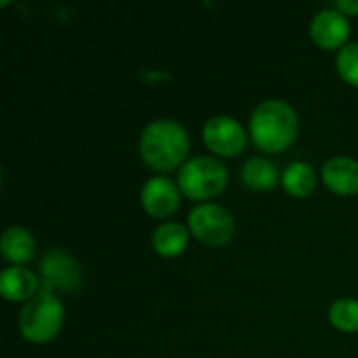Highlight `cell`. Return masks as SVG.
Masks as SVG:
<instances>
[{
  "instance_id": "5",
  "label": "cell",
  "mask_w": 358,
  "mask_h": 358,
  "mask_svg": "<svg viewBox=\"0 0 358 358\" xmlns=\"http://www.w3.org/2000/svg\"><path fill=\"white\" fill-rule=\"evenodd\" d=\"M189 229L208 245H224L233 239L235 220L224 208L216 203H201L189 214Z\"/></svg>"
},
{
  "instance_id": "14",
  "label": "cell",
  "mask_w": 358,
  "mask_h": 358,
  "mask_svg": "<svg viewBox=\"0 0 358 358\" xmlns=\"http://www.w3.org/2000/svg\"><path fill=\"white\" fill-rule=\"evenodd\" d=\"M241 178L252 189L268 191L277 185L279 172H277V166L273 162H268L264 157H252L245 162V166L241 170Z\"/></svg>"
},
{
  "instance_id": "8",
  "label": "cell",
  "mask_w": 358,
  "mask_h": 358,
  "mask_svg": "<svg viewBox=\"0 0 358 358\" xmlns=\"http://www.w3.org/2000/svg\"><path fill=\"white\" fill-rule=\"evenodd\" d=\"M310 34L321 48H338L346 42L350 34V23L344 13L336 8H325L315 15Z\"/></svg>"
},
{
  "instance_id": "10",
  "label": "cell",
  "mask_w": 358,
  "mask_h": 358,
  "mask_svg": "<svg viewBox=\"0 0 358 358\" xmlns=\"http://www.w3.org/2000/svg\"><path fill=\"white\" fill-rule=\"evenodd\" d=\"M323 182L340 195H355L358 193V162L352 157L329 159L323 168Z\"/></svg>"
},
{
  "instance_id": "4",
  "label": "cell",
  "mask_w": 358,
  "mask_h": 358,
  "mask_svg": "<svg viewBox=\"0 0 358 358\" xmlns=\"http://www.w3.org/2000/svg\"><path fill=\"white\" fill-rule=\"evenodd\" d=\"M227 178L229 174H227L224 164L208 155H199V157L185 162V166L178 172L180 191L187 197L199 199V201L216 197L227 187Z\"/></svg>"
},
{
  "instance_id": "9",
  "label": "cell",
  "mask_w": 358,
  "mask_h": 358,
  "mask_svg": "<svg viewBox=\"0 0 358 358\" xmlns=\"http://www.w3.org/2000/svg\"><path fill=\"white\" fill-rule=\"evenodd\" d=\"M145 210L155 218H168L178 208V189L166 176H155L145 182L141 193Z\"/></svg>"
},
{
  "instance_id": "6",
  "label": "cell",
  "mask_w": 358,
  "mask_h": 358,
  "mask_svg": "<svg viewBox=\"0 0 358 358\" xmlns=\"http://www.w3.org/2000/svg\"><path fill=\"white\" fill-rule=\"evenodd\" d=\"M40 273L44 279V289H50V292L55 289L73 292L82 285L80 264L76 262L73 256H69L63 250L48 252L40 262Z\"/></svg>"
},
{
  "instance_id": "18",
  "label": "cell",
  "mask_w": 358,
  "mask_h": 358,
  "mask_svg": "<svg viewBox=\"0 0 358 358\" xmlns=\"http://www.w3.org/2000/svg\"><path fill=\"white\" fill-rule=\"evenodd\" d=\"M336 8L338 10H344V13H352V15H357L358 13V0H338L336 2Z\"/></svg>"
},
{
  "instance_id": "11",
  "label": "cell",
  "mask_w": 358,
  "mask_h": 358,
  "mask_svg": "<svg viewBox=\"0 0 358 358\" xmlns=\"http://www.w3.org/2000/svg\"><path fill=\"white\" fill-rule=\"evenodd\" d=\"M38 287H40L38 277L29 268L10 266V268H4L0 275V292L10 302H21V300L31 298L38 292Z\"/></svg>"
},
{
  "instance_id": "12",
  "label": "cell",
  "mask_w": 358,
  "mask_h": 358,
  "mask_svg": "<svg viewBox=\"0 0 358 358\" xmlns=\"http://www.w3.org/2000/svg\"><path fill=\"white\" fill-rule=\"evenodd\" d=\"M0 248H2V256L6 260L19 264V262H27V260L34 258L36 241H34V235L27 229L10 227V229H6L2 233Z\"/></svg>"
},
{
  "instance_id": "17",
  "label": "cell",
  "mask_w": 358,
  "mask_h": 358,
  "mask_svg": "<svg viewBox=\"0 0 358 358\" xmlns=\"http://www.w3.org/2000/svg\"><path fill=\"white\" fill-rule=\"evenodd\" d=\"M338 71L346 82L358 86V42L346 44L338 52Z\"/></svg>"
},
{
  "instance_id": "7",
  "label": "cell",
  "mask_w": 358,
  "mask_h": 358,
  "mask_svg": "<svg viewBox=\"0 0 358 358\" xmlns=\"http://www.w3.org/2000/svg\"><path fill=\"white\" fill-rule=\"evenodd\" d=\"M203 141L218 155H237L245 149L248 138L237 120L229 115H216L206 122Z\"/></svg>"
},
{
  "instance_id": "16",
  "label": "cell",
  "mask_w": 358,
  "mask_h": 358,
  "mask_svg": "<svg viewBox=\"0 0 358 358\" xmlns=\"http://www.w3.org/2000/svg\"><path fill=\"white\" fill-rule=\"evenodd\" d=\"M329 321L342 331H358V300H336L329 308Z\"/></svg>"
},
{
  "instance_id": "1",
  "label": "cell",
  "mask_w": 358,
  "mask_h": 358,
  "mask_svg": "<svg viewBox=\"0 0 358 358\" xmlns=\"http://www.w3.org/2000/svg\"><path fill=\"white\" fill-rule=\"evenodd\" d=\"M189 153V134L174 120H155L141 134V155L147 166L170 172Z\"/></svg>"
},
{
  "instance_id": "15",
  "label": "cell",
  "mask_w": 358,
  "mask_h": 358,
  "mask_svg": "<svg viewBox=\"0 0 358 358\" xmlns=\"http://www.w3.org/2000/svg\"><path fill=\"white\" fill-rule=\"evenodd\" d=\"M283 187L287 193L296 197H306L315 191L317 187V176L315 170L306 162H294L285 174H283Z\"/></svg>"
},
{
  "instance_id": "13",
  "label": "cell",
  "mask_w": 358,
  "mask_h": 358,
  "mask_svg": "<svg viewBox=\"0 0 358 358\" xmlns=\"http://www.w3.org/2000/svg\"><path fill=\"white\" fill-rule=\"evenodd\" d=\"M151 243H153V250L159 256L172 258V256H178V254L185 252V248L189 243V233L178 222H166V224H162V227H157L153 231Z\"/></svg>"
},
{
  "instance_id": "2",
  "label": "cell",
  "mask_w": 358,
  "mask_h": 358,
  "mask_svg": "<svg viewBox=\"0 0 358 358\" xmlns=\"http://www.w3.org/2000/svg\"><path fill=\"white\" fill-rule=\"evenodd\" d=\"M250 130L254 143L262 151H283L298 134V115L294 107L285 101H264L256 107L250 120Z\"/></svg>"
},
{
  "instance_id": "3",
  "label": "cell",
  "mask_w": 358,
  "mask_h": 358,
  "mask_svg": "<svg viewBox=\"0 0 358 358\" xmlns=\"http://www.w3.org/2000/svg\"><path fill=\"white\" fill-rule=\"evenodd\" d=\"M63 304L50 289H40L19 315V331L27 342H50L63 325Z\"/></svg>"
}]
</instances>
